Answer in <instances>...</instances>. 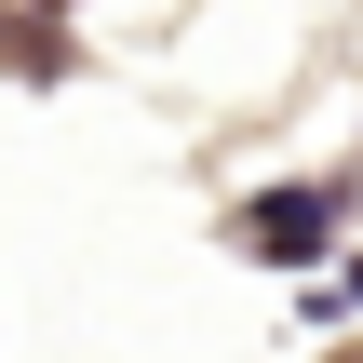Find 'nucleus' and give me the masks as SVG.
<instances>
[{
  "instance_id": "nucleus-1",
  "label": "nucleus",
  "mask_w": 363,
  "mask_h": 363,
  "mask_svg": "<svg viewBox=\"0 0 363 363\" xmlns=\"http://www.w3.org/2000/svg\"><path fill=\"white\" fill-rule=\"evenodd\" d=\"M256 242H283V256H310V242H323V202H310V189H296V202H256Z\"/></svg>"
}]
</instances>
